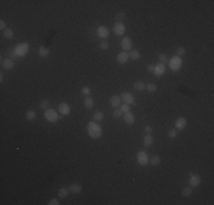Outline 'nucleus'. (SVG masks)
<instances>
[{
    "label": "nucleus",
    "mask_w": 214,
    "mask_h": 205,
    "mask_svg": "<svg viewBox=\"0 0 214 205\" xmlns=\"http://www.w3.org/2000/svg\"><path fill=\"white\" fill-rule=\"evenodd\" d=\"M87 131H88L89 137H91L92 139H98V138H100L102 134H103L102 127H100L97 122H95V121L88 123V125H87Z\"/></svg>",
    "instance_id": "1"
},
{
    "label": "nucleus",
    "mask_w": 214,
    "mask_h": 205,
    "mask_svg": "<svg viewBox=\"0 0 214 205\" xmlns=\"http://www.w3.org/2000/svg\"><path fill=\"white\" fill-rule=\"evenodd\" d=\"M169 66L171 69V71L173 72H178L179 70L182 66V58L179 56H174L171 58V60H169Z\"/></svg>",
    "instance_id": "2"
},
{
    "label": "nucleus",
    "mask_w": 214,
    "mask_h": 205,
    "mask_svg": "<svg viewBox=\"0 0 214 205\" xmlns=\"http://www.w3.org/2000/svg\"><path fill=\"white\" fill-rule=\"evenodd\" d=\"M121 100L124 103V104H128V105H137L136 100H134V96L131 93H128V91H123L120 96Z\"/></svg>",
    "instance_id": "3"
},
{
    "label": "nucleus",
    "mask_w": 214,
    "mask_h": 205,
    "mask_svg": "<svg viewBox=\"0 0 214 205\" xmlns=\"http://www.w3.org/2000/svg\"><path fill=\"white\" fill-rule=\"evenodd\" d=\"M45 119L50 123H56L58 121V113L53 108H48L45 112Z\"/></svg>",
    "instance_id": "4"
},
{
    "label": "nucleus",
    "mask_w": 214,
    "mask_h": 205,
    "mask_svg": "<svg viewBox=\"0 0 214 205\" xmlns=\"http://www.w3.org/2000/svg\"><path fill=\"white\" fill-rule=\"evenodd\" d=\"M29 48H30V46H29L27 42H22V43H18L17 46L15 47V51H16V54L19 57L25 56L27 54V51H29Z\"/></svg>",
    "instance_id": "5"
},
{
    "label": "nucleus",
    "mask_w": 214,
    "mask_h": 205,
    "mask_svg": "<svg viewBox=\"0 0 214 205\" xmlns=\"http://www.w3.org/2000/svg\"><path fill=\"white\" fill-rule=\"evenodd\" d=\"M137 161H138V163H139L140 165L146 167V165L149 163V156H148V154H147L146 152L140 150V152L137 154Z\"/></svg>",
    "instance_id": "6"
},
{
    "label": "nucleus",
    "mask_w": 214,
    "mask_h": 205,
    "mask_svg": "<svg viewBox=\"0 0 214 205\" xmlns=\"http://www.w3.org/2000/svg\"><path fill=\"white\" fill-rule=\"evenodd\" d=\"M190 177H189V186L191 187V188H194V187H198L199 185H200V176L199 174H196V173H190L189 174Z\"/></svg>",
    "instance_id": "7"
},
{
    "label": "nucleus",
    "mask_w": 214,
    "mask_h": 205,
    "mask_svg": "<svg viewBox=\"0 0 214 205\" xmlns=\"http://www.w3.org/2000/svg\"><path fill=\"white\" fill-rule=\"evenodd\" d=\"M113 31H114V33H115L116 36L121 37V36H123V34H124L125 25L123 24V23H115V24H114V26H113Z\"/></svg>",
    "instance_id": "8"
},
{
    "label": "nucleus",
    "mask_w": 214,
    "mask_h": 205,
    "mask_svg": "<svg viewBox=\"0 0 214 205\" xmlns=\"http://www.w3.org/2000/svg\"><path fill=\"white\" fill-rule=\"evenodd\" d=\"M58 112L62 115H69L71 113V106L67 103H60L58 105Z\"/></svg>",
    "instance_id": "9"
},
{
    "label": "nucleus",
    "mask_w": 214,
    "mask_h": 205,
    "mask_svg": "<svg viewBox=\"0 0 214 205\" xmlns=\"http://www.w3.org/2000/svg\"><path fill=\"white\" fill-rule=\"evenodd\" d=\"M121 48L124 50V51H128V50H131L132 48V41L129 37H124L121 41Z\"/></svg>",
    "instance_id": "10"
},
{
    "label": "nucleus",
    "mask_w": 214,
    "mask_h": 205,
    "mask_svg": "<svg viewBox=\"0 0 214 205\" xmlns=\"http://www.w3.org/2000/svg\"><path fill=\"white\" fill-rule=\"evenodd\" d=\"M97 34H98V37L100 39H107L108 36H109V30L107 29L106 26L102 25V26H99L97 29Z\"/></svg>",
    "instance_id": "11"
},
{
    "label": "nucleus",
    "mask_w": 214,
    "mask_h": 205,
    "mask_svg": "<svg viewBox=\"0 0 214 205\" xmlns=\"http://www.w3.org/2000/svg\"><path fill=\"white\" fill-rule=\"evenodd\" d=\"M153 73H154L155 76H157V77L162 76V75L165 73V65L158 63L157 65H155V69H154V72Z\"/></svg>",
    "instance_id": "12"
},
{
    "label": "nucleus",
    "mask_w": 214,
    "mask_h": 205,
    "mask_svg": "<svg viewBox=\"0 0 214 205\" xmlns=\"http://www.w3.org/2000/svg\"><path fill=\"white\" fill-rule=\"evenodd\" d=\"M121 98H120V96H116V95H113L110 98H109V104H110V106L112 107H114V108H117L119 106H121Z\"/></svg>",
    "instance_id": "13"
},
{
    "label": "nucleus",
    "mask_w": 214,
    "mask_h": 205,
    "mask_svg": "<svg viewBox=\"0 0 214 205\" xmlns=\"http://www.w3.org/2000/svg\"><path fill=\"white\" fill-rule=\"evenodd\" d=\"M174 125H176V129H177V130L181 131L186 128V125H187V121H186V119H185V117H179V119H177V121H176Z\"/></svg>",
    "instance_id": "14"
},
{
    "label": "nucleus",
    "mask_w": 214,
    "mask_h": 205,
    "mask_svg": "<svg viewBox=\"0 0 214 205\" xmlns=\"http://www.w3.org/2000/svg\"><path fill=\"white\" fill-rule=\"evenodd\" d=\"M1 65H2V67L5 70L9 71V70H12L14 67V60H12L10 58H5V59L1 60Z\"/></svg>",
    "instance_id": "15"
},
{
    "label": "nucleus",
    "mask_w": 214,
    "mask_h": 205,
    "mask_svg": "<svg viewBox=\"0 0 214 205\" xmlns=\"http://www.w3.org/2000/svg\"><path fill=\"white\" fill-rule=\"evenodd\" d=\"M154 144V138H153V136L152 134H146L145 137H143V147H146V148H148V147H150L152 145Z\"/></svg>",
    "instance_id": "16"
},
{
    "label": "nucleus",
    "mask_w": 214,
    "mask_h": 205,
    "mask_svg": "<svg viewBox=\"0 0 214 205\" xmlns=\"http://www.w3.org/2000/svg\"><path fill=\"white\" fill-rule=\"evenodd\" d=\"M69 190H70V193H71V194L78 195V194H80V193H81L82 187H81V185H79V184H71V185L69 186Z\"/></svg>",
    "instance_id": "17"
},
{
    "label": "nucleus",
    "mask_w": 214,
    "mask_h": 205,
    "mask_svg": "<svg viewBox=\"0 0 214 205\" xmlns=\"http://www.w3.org/2000/svg\"><path fill=\"white\" fill-rule=\"evenodd\" d=\"M116 59H117V62L120 63V64H125L130 58H129V53H126V51H122V53H120L119 55H117V57H116Z\"/></svg>",
    "instance_id": "18"
},
{
    "label": "nucleus",
    "mask_w": 214,
    "mask_h": 205,
    "mask_svg": "<svg viewBox=\"0 0 214 205\" xmlns=\"http://www.w3.org/2000/svg\"><path fill=\"white\" fill-rule=\"evenodd\" d=\"M134 121H136V117H134V115H133L132 113L131 112L124 113V122L126 124L131 125V124L134 123Z\"/></svg>",
    "instance_id": "19"
},
{
    "label": "nucleus",
    "mask_w": 214,
    "mask_h": 205,
    "mask_svg": "<svg viewBox=\"0 0 214 205\" xmlns=\"http://www.w3.org/2000/svg\"><path fill=\"white\" fill-rule=\"evenodd\" d=\"M39 56L40 57H47L49 54H50V49L45 47V46H40L39 47V51H38Z\"/></svg>",
    "instance_id": "20"
},
{
    "label": "nucleus",
    "mask_w": 214,
    "mask_h": 205,
    "mask_svg": "<svg viewBox=\"0 0 214 205\" xmlns=\"http://www.w3.org/2000/svg\"><path fill=\"white\" fill-rule=\"evenodd\" d=\"M129 58L132 59V60H138L140 58V53L136 49H131L130 53H129Z\"/></svg>",
    "instance_id": "21"
},
{
    "label": "nucleus",
    "mask_w": 214,
    "mask_h": 205,
    "mask_svg": "<svg viewBox=\"0 0 214 205\" xmlns=\"http://www.w3.org/2000/svg\"><path fill=\"white\" fill-rule=\"evenodd\" d=\"M149 162H150V164H152L153 167H157V165H160V162H162L160 156V155H153V157L149 160Z\"/></svg>",
    "instance_id": "22"
},
{
    "label": "nucleus",
    "mask_w": 214,
    "mask_h": 205,
    "mask_svg": "<svg viewBox=\"0 0 214 205\" xmlns=\"http://www.w3.org/2000/svg\"><path fill=\"white\" fill-rule=\"evenodd\" d=\"M83 105H84V107H86L87 110H91V108L93 107V105H95L93 99H92L91 97H86V99H84V101H83Z\"/></svg>",
    "instance_id": "23"
},
{
    "label": "nucleus",
    "mask_w": 214,
    "mask_h": 205,
    "mask_svg": "<svg viewBox=\"0 0 214 205\" xmlns=\"http://www.w3.org/2000/svg\"><path fill=\"white\" fill-rule=\"evenodd\" d=\"M133 88H134V90H137V91H143V90L146 89V84H145L143 82H141V81H137V82H134Z\"/></svg>",
    "instance_id": "24"
},
{
    "label": "nucleus",
    "mask_w": 214,
    "mask_h": 205,
    "mask_svg": "<svg viewBox=\"0 0 214 205\" xmlns=\"http://www.w3.org/2000/svg\"><path fill=\"white\" fill-rule=\"evenodd\" d=\"M92 119H93V121L95 122H100V121H103V119H104V113L100 112V111H97V112L93 114V116H92Z\"/></svg>",
    "instance_id": "25"
},
{
    "label": "nucleus",
    "mask_w": 214,
    "mask_h": 205,
    "mask_svg": "<svg viewBox=\"0 0 214 205\" xmlns=\"http://www.w3.org/2000/svg\"><path fill=\"white\" fill-rule=\"evenodd\" d=\"M69 193H70L69 188H60V189H58V196L60 198H66L69 196Z\"/></svg>",
    "instance_id": "26"
},
{
    "label": "nucleus",
    "mask_w": 214,
    "mask_h": 205,
    "mask_svg": "<svg viewBox=\"0 0 214 205\" xmlns=\"http://www.w3.org/2000/svg\"><path fill=\"white\" fill-rule=\"evenodd\" d=\"M125 17H126V14H125V13H123V12H119V13H116V15H115V21H116V23H122L125 19Z\"/></svg>",
    "instance_id": "27"
},
{
    "label": "nucleus",
    "mask_w": 214,
    "mask_h": 205,
    "mask_svg": "<svg viewBox=\"0 0 214 205\" xmlns=\"http://www.w3.org/2000/svg\"><path fill=\"white\" fill-rule=\"evenodd\" d=\"M191 193H193V190H191V187L190 186L185 187L182 189V196L183 197H190L191 196Z\"/></svg>",
    "instance_id": "28"
},
{
    "label": "nucleus",
    "mask_w": 214,
    "mask_h": 205,
    "mask_svg": "<svg viewBox=\"0 0 214 205\" xmlns=\"http://www.w3.org/2000/svg\"><path fill=\"white\" fill-rule=\"evenodd\" d=\"M146 89H147L149 93H155V91L157 90V86H156L155 83H153V82H149V83L146 84Z\"/></svg>",
    "instance_id": "29"
},
{
    "label": "nucleus",
    "mask_w": 214,
    "mask_h": 205,
    "mask_svg": "<svg viewBox=\"0 0 214 205\" xmlns=\"http://www.w3.org/2000/svg\"><path fill=\"white\" fill-rule=\"evenodd\" d=\"M99 48H100L102 50H106V49L109 48V42H108V40H107V39H103V40L100 41V43H99Z\"/></svg>",
    "instance_id": "30"
},
{
    "label": "nucleus",
    "mask_w": 214,
    "mask_h": 205,
    "mask_svg": "<svg viewBox=\"0 0 214 205\" xmlns=\"http://www.w3.org/2000/svg\"><path fill=\"white\" fill-rule=\"evenodd\" d=\"M49 100L48 99H43V100H41L40 101V104H39V107H40V110H48V107H49Z\"/></svg>",
    "instance_id": "31"
},
{
    "label": "nucleus",
    "mask_w": 214,
    "mask_h": 205,
    "mask_svg": "<svg viewBox=\"0 0 214 205\" xmlns=\"http://www.w3.org/2000/svg\"><path fill=\"white\" fill-rule=\"evenodd\" d=\"M36 116V114L34 111H27L26 112V114H25V119L27 120V121H32V120H34Z\"/></svg>",
    "instance_id": "32"
},
{
    "label": "nucleus",
    "mask_w": 214,
    "mask_h": 205,
    "mask_svg": "<svg viewBox=\"0 0 214 205\" xmlns=\"http://www.w3.org/2000/svg\"><path fill=\"white\" fill-rule=\"evenodd\" d=\"M3 37L6 38V39H12V38L14 37V31L12 30V29H6L5 31H3Z\"/></svg>",
    "instance_id": "33"
},
{
    "label": "nucleus",
    "mask_w": 214,
    "mask_h": 205,
    "mask_svg": "<svg viewBox=\"0 0 214 205\" xmlns=\"http://www.w3.org/2000/svg\"><path fill=\"white\" fill-rule=\"evenodd\" d=\"M158 62H160V64H166V63H169V58H167V56L165 55V54H160L158 55Z\"/></svg>",
    "instance_id": "34"
},
{
    "label": "nucleus",
    "mask_w": 214,
    "mask_h": 205,
    "mask_svg": "<svg viewBox=\"0 0 214 205\" xmlns=\"http://www.w3.org/2000/svg\"><path fill=\"white\" fill-rule=\"evenodd\" d=\"M90 93H91V89L89 87H83L81 89V95H83L84 97H90Z\"/></svg>",
    "instance_id": "35"
},
{
    "label": "nucleus",
    "mask_w": 214,
    "mask_h": 205,
    "mask_svg": "<svg viewBox=\"0 0 214 205\" xmlns=\"http://www.w3.org/2000/svg\"><path fill=\"white\" fill-rule=\"evenodd\" d=\"M122 111L121 110H119V108H115L114 111H113V113H112V115H113V117L114 119H120L121 116H122Z\"/></svg>",
    "instance_id": "36"
},
{
    "label": "nucleus",
    "mask_w": 214,
    "mask_h": 205,
    "mask_svg": "<svg viewBox=\"0 0 214 205\" xmlns=\"http://www.w3.org/2000/svg\"><path fill=\"white\" fill-rule=\"evenodd\" d=\"M186 55V49L183 48V47H179L178 49H177V56L179 57H182Z\"/></svg>",
    "instance_id": "37"
},
{
    "label": "nucleus",
    "mask_w": 214,
    "mask_h": 205,
    "mask_svg": "<svg viewBox=\"0 0 214 205\" xmlns=\"http://www.w3.org/2000/svg\"><path fill=\"white\" fill-rule=\"evenodd\" d=\"M120 110L122 111V113H128L130 112V105H128V104H122L121 105V107H120Z\"/></svg>",
    "instance_id": "38"
},
{
    "label": "nucleus",
    "mask_w": 214,
    "mask_h": 205,
    "mask_svg": "<svg viewBox=\"0 0 214 205\" xmlns=\"http://www.w3.org/2000/svg\"><path fill=\"white\" fill-rule=\"evenodd\" d=\"M8 56L10 57V59H12V60H15V59H16L17 57H19V56H18V55H17V54H16V51H15V49H13V50H10V51L8 53Z\"/></svg>",
    "instance_id": "39"
},
{
    "label": "nucleus",
    "mask_w": 214,
    "mask_h": 205,
    "mask_svg": "<svg viewBox=\"0 0 214 205\" xmlns=\"http://www.w3.org/2000/svg\"><path fill=\"white\" fill-rule=\"evenodd\" d=\"M167 136H169V138H176L177 137V130H170L169 131V133H167Z\"/></svg>",
    "instance_id": "40"
},
{
    "label": "nucleus",
    "mask_w": 214,
    "mask_h": 205,
    "mask_svg": "<svg viewBox=\"0 0 214 205\" xmlns=\"http://www.w3.org/2000/svg\"><path fill=\"white\" fill-rule=\"evenodd\" d=\"M143 130L146 131V133H148V134H150V133H153V127L152 125H146L145 128H143Z\"/></svg>",
    "instance_id": "41"
},
{
    "label": "nucleus",
    "mask_w": 214,
    "mask_h": 205,
    "mask_svg": "<svg viewBox=\"0 0 214 205\" xmlns=\"http://www.w3.org/2000/svg\"><path fill=\"white\" fill-rule=\"evenodd\" d=\"M154 69H155V65H153V64H149V65H147V71H148V72L153 73V72H154Z\"/></svg>",
    "instance_id": "42"
},
{
    "label": "nucleus",
    "mask_w": 214,
    "mask_h": 205,
    "mask_svg": "<svg viewBox=\"0 0 214 205\" xmlns=\"http://www.w3.org/2000/svg\"><path fill=\"white\" fill-rule=\"evenodd\" d=\"M49 205H58L59 204V202H58V200H56V198H53V200H50L49 201V203H48Z\"/></svg>",
    "instance_id": "43"
},
{
    "label": "nucleus",
    "mask_w": 214,
    "mask_h": 205,
    "mask_svg": "<svg viewBox=\"0 0 214 205\" xmlns=\"http://www.w3.org/2000/svg\"><path fill=\"white\" fill-rule=\"evenodd\" d=\"M0 29H1L2 31H5V30L7 29V27H6V23H5V21H2V19L0 21Z\"/></svg>",
    "instance_id": "44"
},
{
    "label": "nucleus",
    "mask_w": 214,
    "mask_h": 205,
    "mask_svg": "<svg viewBox=\"0 0 214 205\" xmlns=\"http://www.w3.org/2000/svg\"><path fill=\"white\" fill-rule=\"evenodd\" d=\"M2 80H3V73L1 72V73H0V81H2Z\"/></svg>",
    "instance_id": "45"
}]
</instances>
